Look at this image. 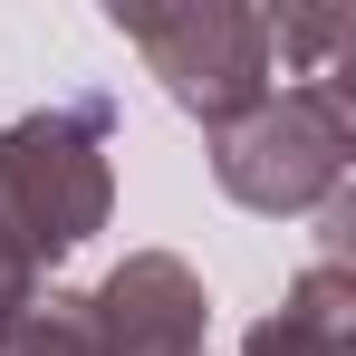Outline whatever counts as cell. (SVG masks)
<instances>
[{"mask_svg": "<svg viewBox=\"0 0 356 356\" xmlns=\"http://www.w3.org/2000/svg\"><path fill=\"white\" fill-rule=\"evenodd\" d=\"M106 135L116 106L106 97H77V106H39L0 135V241L49 280L67 250L106 232L116 212V174H106Z\"/></svg>", "mask_w": 356, "mask_h": 356, "instance_id": "obj_1", "label": "cell"}, {"mask_svg": "<svg viewBox=\"0 0 356 356\" xmlns=\"http://www.w3.org/2000/svg\"><path fill=\"white\" fill-rule=\"evenodd\" d=\"M347 154H356V125H347V87H270L260 106L241 125L212 135V183L232 193L241 212H270V222H289V212H318V202H337V183H347Z\"/></svg>", "mask_w": 356, "mask_h": 356, "instance_id": "obj_2", "label": "cell"}, {"mask_svg": "<svg viewBox=\"0 0 356 356\" xmlns=\"http://www.w3.org/2000/svg\"><path fill=\"white\" fill-rule=\"evenodd\" d=\"M125 49L164 77L183 116H202L212 135L241 125L270 97V10H232V0H193V10H116Z\"/></svg>", "mask_w": 356, "mask_h": 356, "instance_id": "obj_3", "label": "cell"}, {"mask_svg": "<svg viewBox=\"0 0 356 356\" xmlns=\"http://www.w3.org/2000/svg\"><path fill=\"white\" fill-rule=\"evenodd\" d=\"M87 318H97V347L106 356H202L212 298L193 280V260H174V250H125L116 270L87 289Z\"/></svg>", "mask_w": 356, "mask_h": 356, "instance_id": "obj_4", "label": "cell"}, {"mask_svg": "<svg viewBox=\"0 0 356 356\" xmlns=\"http://www.w3.org/2000/svg\"><path fill=\"white\" fill-rule=\"evenodd\" d=\"M241 356H356V280H347V260L298 270L280 318H260L241 337Z\"/></svg>", "mask_w": 356, "mask_h": 356, "instance_id": "obj_5", "label": "cell"}, {"mask_svg": "<svg viewBox=\"0 0 356 356\" xmlns=\"http://www.w3.org/2000/svg\"><path fill=\"white\" fill-rule=\"evenodd\" d=\"M0 356H106V347H97V318H87L77 289H39L29 318L0 337Z\"/></svg>", "mask_w": 356, "mask_h": 356, "instance_id": "obj_6", "label": "cell"}, {"mask_svg": "<svg viewBox=\"0 0 356 356\" xmlns=\"http://www.w3.org/2000/svg\"><path fill=\"white\" fill-rule=\"evenodd\" d=\"M29 298H39V270H29V260H19V250L0 241V337H10V327L29 318Z\"/></svg>", "mask_w": 356, "mask_h": 356, "instance_id": "obj_7", "label": "cell"}]
</instances>
